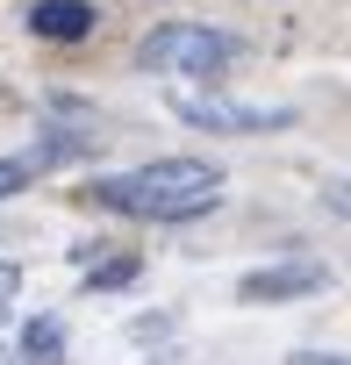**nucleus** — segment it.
<instances>
[{
  "mask_svg": "<svg viewBox=\"0 0 351 365\" xmlns=\"http://www.w3.org/2000/svg\"><path fill=\"white\" fill-rule=\"evenodd\" d=\"M143 272V258H108V265H86V294H108V287H129Z\"/></svg>",
  "mask_w": 351,
  "mask_h": 365,
  "instance_id": "8",
  "label": "nucleus"
},
{
  "mask_svg": "<svg viewBox=\"0 0 351 365\" xmlns=\"http://www.w3.org/2000/svg\"><path fill=\"white\" fill-rule=\"evenodd\" d=\"M322 287H330V265H315V258L258 265V272H244V279H237V294H244V301H294V294H322Z\"/></svg>",
  "mask_w": 351,
  "mask_h": 365,
  "instance_id": "4",
  "label": "nucleus"
},
{
  "mask_svg": "<svg viewBox=\"0 0 351 365\" xmlns=\"http://www.w3.org/2000/svg\"><path fill=\"white\" fill-rule=\"evenodd\" d=\"M29 29H36L44 43H86V36L101 29V8H93V0H36V8H29Z\"/></svg>",
  "mask_w": 351,
  "mask_h": 365,
  "instance_id": "6",
  "label": "nucleus"
},
{
  "mask_svg": "<svg viewBox=\"0 0 351 365\" xmlns=\"http://www.w3.org/2000/svg\"><path fill=\"white\" fill-rule=\"evenodd\" d=\"M172 115L194 129H223V136H273L294 122V108H251V101H201V93H172Z\"/></svg>",
  "mask_w": 351,
  "mask_h": 365,
  "instance_id": "3",
  "label": "nucleus"
},
{
  "mask_svg": "<svg viewBox=\"0 0 351 365\" xmlns=\"http://www.w3.org/2000/svg\"><path fill=\"white\" fill-rule=\"evenodd\" d=\"M0 365H22V351H8V344H0Z\"/></svg>",
  "mask_w": 351,
  "mask_h": 365,
  "instance_id": "11",
  "label": "nucleus"
},
{
  "mask_svg": "<svg viewBox=\"0 0 351 365\" xmlns=\"http://www.w3.org/2000/svg\"><path fill=\"white\" fill-rule=\"evenodd\" d=\"M287 365H351V351H294Z\"/></svg>",
  "mask_w": 351,
  "mask_h": 365,
  "instance_id": "10",
  "label": "nucleus"
},
{
  "mask_svg": "<svg viewBox=\"0 0 351 365\" xmlns=\"http://www.w3.org/2000/svg\"><path fill=\"white\" fill-rule=\"evenodd\" d=\"M136 65L158 79H223L237 65V36H223L215 22H158L136 43Z\"/></svg>",
  "mask_w": 351,
  "mask_h": 365,
  "instance_id": "2",
  "label": "nucleus"
},
{
  "mask_svg": "<svg viewBox=\"0 0 351 365\" xmlns=\"http://www.w3.org/2000/svg\"><path fill=\"white\" fill-rule=\"evenodd\" d=\"M15 351H22V365H65V322L58 315H29Z\"/></svg>",
  "mask_w": 351,
  "mask_h": 365,
  "instance_id": "7",
  "label": "nucleus"
},
{
  "mask_svg": "<svg viewBox=\"0 0 351 365\" xmlns=\"http://www.w3.org/2000/svg\"><path fill=\"white\" fill-rule=\"evenodd\" d=\"M79 150H86V136H44V143H29V150H8V158H0V201L22 194L29 179L58 172V165H65V158H79Z\"/></svg>",
  "mask_w": 351,
  "mask_h": 365,
  "instance_id": "5",
  "label": "nucleus"
},
{
  "mask_svg": "<svg viewBox=\"0 0 351 365\" xmlns=\"http://www.w3.org/2000/svg\"><path fill=\"white\" fill-rule=\"evenodd\" d=\"M15 294H22V265H15V258H0V315L15 308Z\"/></svg>",
  "mask_w": 351,
  "mask_h": 365,
  "instance_id": "9",
  "label": "nucleus"
},
{
  "mask_svg": "<svg viewBox=\"0 0 351 365\" xmlns=\"http://www.w3.org/2000/svg\"><path fill=\"white\" fill-rule=\"evenodd\" d=\"M86 201L129 222H194L223 201V165L208 158H151L108 179H86Z\"/></svg>",
  "mask_w": 351,
  "mask_h": 365,
  "instance_id": "1",
  "label": "nucleus"
}]
</instances>
